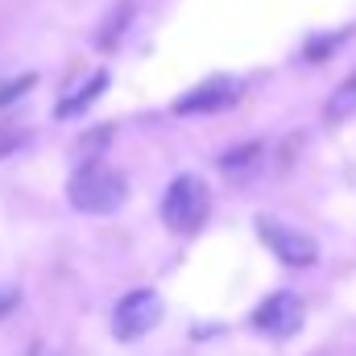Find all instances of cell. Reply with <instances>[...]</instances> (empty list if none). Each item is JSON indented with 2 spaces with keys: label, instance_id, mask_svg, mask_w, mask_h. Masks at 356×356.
<instances>
[{
  "label": "cell",
  "instance_id": "obj_1",
  "mask_svg": "<svg viewBox=\"0 0 356 356\" xmlns=\"http://www.w3.org/2000/svg\"><path fill=\"white\" fill-rule=\"evenodd\" d=\"M67 199L75 211H88V216H108L116 207H124L129 199V186L124 178L108 166H79L71 182H67Z\"/></svg>",
  "mask_w": 356,
  "mask_h": 356
},
{
  "label": "cell",
  "instance_id": "obj_2",
  "mask_svg": "<svg viewBox=\"0 0 356 356\" xmlns=\"http://www.w3.org/2000/svg\"><path fill=\"white\" fill-rule=\"evenodd\" d=\"M162 216L175 232H195L207 216V186L199 175H178L166 191V203H162Z\"/></svg>",
  "mask_w": 356,
  "mask_h": 356
},
{
  "label": "cell",
  "instance_id": "obj_3",
  "mask_svg": "<svg viewBox=\"0 0 356 356\" xmlns=\"http://www.w3.org/2000/svg\"><path fill=\"white\" fill-rule=\"evenodd\" d=\"M162 323V294L158 290H129L112 307V332L120 340H137Z\"/></svg>",
  "mask_w": 356,
  "mask_h": 356
},
{
  "label": "cell",
  "instance_id": "obj_4",
  "mask_svg": "<svg viewBox=\"0 0 356 356\" xmlns=\"http://www.w3.org/2000/svg\"><path fill=\"white\" fill-rule=\"evenodd\" d=\"M241 79L232 75H216V79H203L199 88H191L186 95L175 99V112L178 116H207V112H224L241 99Z\"/></svg>",
  "mask_w": 356,
  "mask_h": 356
},
{
  "label": "cell",
  "instance_id": "obj_5",
  "mask_svg": "<svg viewBox=\"0 0 356 356\" xmlns=\"http://www.w3.org/2000/svg\"><path fill=\"white\" fill-rule=\"evenodd\" d=\"M253 327H257V332H266V336H273V340L294 336V332L302 327V298H298V294H290V290L269 294L266 302L253 311Z\"/></svg>",
  "mask_w": 356,
  "mask_h": 356
},
{
  "label": "cell",
  "instance_id": "obj_6",
  "mask_svg": "<svg viewBox=\"0 0 356 356\" xmlns=\"http://www.w3.org/2000/svg\"><path fill=\"white\" fill-rule=\"evenodd\" d=\"M257 232H261V241L273 249V257H277V261H286V266H294V269L315 261V241H311V236H302L298 228L277 224V220H261V224H257Z\"/></svg>",
  "mask_w": 356,
  "mask_h": 356
},
{
  "label": "cell",
  "instance_id": "obj_7",
  "mask_svg": "<svg viewBox=\"0 0 356 356\" xmlns=\"http://www.w3.org/2000/svg\"><path fill=\"white\" fill-rule=\"evenodd\" d=\"M104 83H108V75H104V71L88 75V83H83V88H75L71 95H63V99H58V112H54V116H58V120H67V116L83 112V108H88L91 99H95V95L104 91Z\"/></svg>",
  "mask_w": 356,
  "mask_h": 356
},
{
  "label": "cell",
  "instance_id": "obj_8",
  "mask_svg": "<svg viewBox=\"0 0 356 356\" xmlns=\"http://www.w3.org/2000/svg\"><path fill=\"white\" fill-rule=\"evenodd\" d=\"M257 158H261V145H241V149L224 154V158H220V166H224L228 175L245 178V170H253V166H257Z\"/></svg>",
  "mask_w": 356,
  "mask_h": 356
},
{
  "label": "cell",
  "instance_id": "obj_9",
  "mask_svg": "<svg viewBox=\"0 0 356 356\" xmlns=\"http://www.w3.org/2000/svg\"><path fill=\"white\" fill-rule=\"evenodd\" d=\"M348 112H356V75L344 79L340 88L332 91V99H327V116H348Z\"/></svg>",
  "mask_w": 356,
  "mask_h": 356
},
{
  "label": "cell",
  "instance_id": "obj_10",
  "mask_svg": "<svg viewBox=\"0 0 356 356\" xmlns=\"http://www.w3.org/2000/svg\"><path fill=\"white\" fill-rule=\"evenodd\" d=\"M17 302H21V290L17 286H0V319H8L17 311Z\"/></svg>",
  "mask_w": 356,
  "mask_h": 356
},
{
  "label": "cell",
  "instance_id": "obj_11",
  "mask_svg": "<svg viewBox=\"0 0 356 356\" xmlns=\"http://www.w3.org/2000/svg\"><path fill=\"white\" fill-rule=\"evenodd\" d=\"M33 88V75H25V79H21V83H17V88H0V108H4V104H8V99H17V95H21V91H29Z\"/></svg>",
  "mask_w": 356,
  "mask_h": 356
},
{
  "label": "cell",
  "instance_id": "obj_12",
  "mask_svg": "<svg viewBox=\"0 0 356 356\" xmlns=\"http://www.w3.org/2000/svg\"><path fill=\"white\" fill-rule=\"evenodd\" d=\"M25 137H29L25 129H17V133H0V154H8V149H17V145H21Z\"/></svg>",
  "mask_w": 356,
  "mask_h": 356
}]
</instances>
